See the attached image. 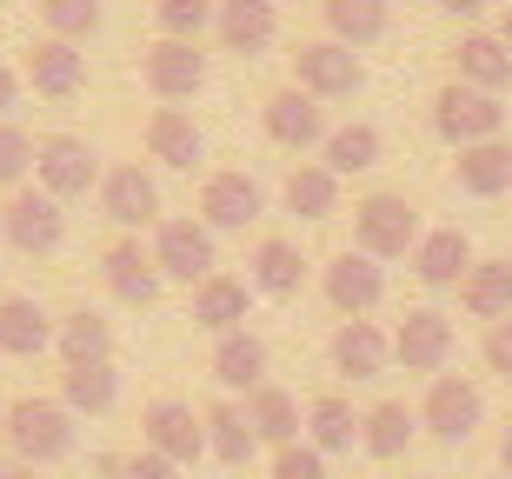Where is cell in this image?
<instances>
[{"label":"cell","mask_w":512,"mask_h":479,"mask_svg":"<svg viewBox=\"0 0 512 479\" xmlns=\"http://www.w3.org/2000/svg\"><path fill=\"white\" fill-rule=\"evenodd\" d=\"M34 187H47L60 207H67V200H80L87 187H100L94 140H80V134H47V140H34Z\"/></svg>","instance_id":"cell-7"},{"label":"cell","mask_w":512,"mask_h":479,"mask_svg":"<svg viewBox=\"0 0 512 479\" xmlns=\"http://www.w3.org/2000/svg\"><path fill=\"white\" fill-rule=\"evenodd\" d=\"M54 313L40 307V300H27V293H7L0 300V353L7 360H40L47 346H54Z\"/></svg>","instance_id":"cell-24"},{"label":"cell","mask_w":512,"mask_h":479,"mask_svg":"<svg viewBox=\"0 0 512 479\" xmlns=\"http://www.w3.org/2000/svg\"><path fill=\"white\" fill-rule=\"evenodd\" d=\"M67 413H87V420H100V413H114L120 406V373L114 360H74V366H60V393H54Z\"/></svg>","instance_id":"cell-22"},{"label":"cell","mask_w":512,"mask_h":479,"mask_svg":"<svg viewBox=\"0 0 512 479\" xmlns=\"http://www.w3.org/2000/svg\"><path fill=\"white\" fill-rule=\"evenodd\" d=\"M0 479H34V460H20L14 446H0Z\"/></svg>","instance_id":"cell-45"},{"label":"cell","mask_w":512,"mask_h":479,"mask_svg":"<svg viewBox=\"0 0 512 479\" xmlns=\"http://www.w3.org/2000/svg\"><path fill=\"white\" fill-rule=\"evenodd\" d=\"M247 280H253V293L293 300V293L306 287V253L293 247V240H280V233H266L260 247H253V260H247Z\"/></svg>","instance_id":"cell-28"},{"label":"cell","mask_w":512,"mask_h":479,"mask_svg":"<svg viewBox=\"0 0 512 479\" xmlns=\"http://www.w3.org/2000/svg\"><path fill=\"white\" fill-rule=\"evenodd\" d=\"M207 453L220 466H247L253 453H260V433H253L247 406H233V400H213L207 406Z\"/></svg>","instance_id":"cell-36"},{"label":"cell","mask_w":512,"mask_h":479,"mask_svg":"<svg viewBox=\"0 0 512 479\" xmlns=\"http://www.w3.org/2000/svg\"><path fill=\"white\" fill-rule=\"evenodd\" d=\"M100 213L120 233L160 227V187H153V173L147 167H107L100 173Z\"/></svg>","instance_id":"cell-17"},{"label":"cell","mask_w":512,"mask_h":479,"mask_svg":"<svg viewBox=\"0 0 512 479\" xmlns=\"http://www.w3.org/2000/svg\"><path fill=\"white\" fill-rule=\"evenodd\" d=\"M207 373L227 393H253V386H266V340L253 333V326H233V333H213V360Z\"/></svg>","instance_id":"cell-21"},{"label":"cell","mask_w":512,"mask_h":479,"mask_svg":"<svg viewBox=\"0 0 512 479\" xmlns=\"http://www.w3.org/2000/svg\"><path fill=\"white\" fill-rule=\"evenodd\" d=\"M320 20H326V40L373 47V40H386V27H393V7H386V0H320Z\"/></svg>","instance_id":"cell-32"},{"label":"cell","mask_w":512,"mask_h":479,"mask_svg":"<svg viewBox=\"0 0 512 479\" xmlns=\"http://www.w3.org/2000/svg\"><path fill=\"white\" fill-rule=\"evenodd\" d=\"M147 87L153 100H167V107H180V100H193L200 87H207V54H200V40H153L147 47Z\"/></svg>","instance_id":"cell-15"},{"label":"cell","mask_w":512,"mask_h":479,"mask_svg":"<svg viewBox=\"0 0 512 479\" xmlns=\"http://www.w3.org/2000/svg\"><path fill=\"white\" fill-rule=\"evenodd\" d=\"M499 466H506V479H512V420H506V433H499Z\"/></svg>","instance_id":"cell-47"},{"label":"cell","mask_w":512,"mask_h":479,"mask_svg":"<svg viewBox=\"0 0 512 479\" xmlns=\"http://www.w3.org/2000/svg\"><path fill=\"white\" fill-rule=\"evenodd\" d=\"M0 440L14 446L20 460H34V466H60L67 453H74V413L60 400H47V393H20L7 413H0Z\"/></svg>","instance_id":"cell-1"},{"label":"cell","mask_w":512,"mask_h":479,"mask_svg":"<svg viewBox=\"0 0 512 479\" xmlns=\"http://www.w3.org/2000/svg\"><path fill=\"white\" fill-rule=\"evenodd\" d=\"M0 240L14 253H60L67 240V213L47 187H14L7 207H0Z\"/></svg>","instance_id":"cell-5"},{"label":"cell","mask_w":512,"mask_h":479,"mask_svg":"<svg viewBox=\"0 0 512 479\" xmlns=\"http://www.w3.org/2000/svg\"><path fill=\"white\" fill-rule=\"evenodd\" d=\"M326 353H333V373H346V380H380L393 366V333H380L373 320H340Z\"/></svg>","instance_id":"cell-18"},{"label":"cell","mask_w":512,"mask_h":479,"mask_svg":"<svg viewBox=\"0 0 512 479\" xmlns=\"http://www.w3.org/2000/svg\"><path fill=\"white\" fill-rule=\"evenodd\" d=\"M293 87H306L313 100H353L366 87L360 47H340V40H300V47H293Z\"/></svg>","instance_id":"cell-6"},{"label":"cell","mask_w":512,"mask_h":479,"mask_svg":"<svg viewBox=\"0 0 512 479\" xmlns=\"http://www.w3.org/2000/svg\"><path fill=\"white\" fill-rule=\"evenodd\" d=\"M453 180L473 193V200H499V193H512V147H506V140H479V147H459Z\"/></svg>","instance_id":"cell-33"},{"label":"cell","mask_w":512,"mask_h":479,"mask_svg":"<svg viewBox=\"0 0 512 479\" xmlns=\"http://www.w3.org/2000/svg\"><path fill=\"white\" fill-rule=\"evenodd\" d=\"M27 173H34V134L14 127V120H0V187L7 193L27 187Z\"/></svg>","instance_id":"cell-40"},{"label":"cell","mask_w":512,"mask_h":479,"mask_svg":"<svg viewBox=\"0 0 512 479\" xmlns=\"http://www.w3.org/2000/svg\"><path fill=\"white\" fill-rule=\"evenodd\" d=\"M419 207L406 200V193H366L360 207H353V247L373 253V260H406V253L419 247Z\"/></svg>","instance_id":"cell-3"},{"label":"cell","mask_w":512,"mask_h":479,"mask_svg":"<svg viewBox=\"0 0 512 479\" xmlns=\"http://www.w3.org/2000/svg\"><path fill=\"white\" fill-rule=\"evenodd\" d=\"M273 479H326V453L313 440L273 446Z\"/></svg>","instance_id":"cell-41"},{"label":"cell","mask_w":512,"mask_h":479,"mask_svg":"<svg viewBox=\"0 0 512 479\" xmlns=\"http://www.w3.org/2000/svg\"><path fill=\"white\" fill-rule=\"evenodd\" d=\"M386 154V140L373 120H346V127H333V134L320 140V167H333L346 180V173H373Z\"/></svg>","instance_id":"cell-34"},{"label":"cell","mask_w":512,"mask_h":479,"mask_svg":"<svg viewBox=\"0 0 512 479\" xmlns=\"http://www.w3.org/2000/svg\"><path fill=\"white\" fill-rule=\"evenodd\" d=\"M247 420H253V433H260V446H293V440H306L300 400H293L286 386H273V380L247 393Z\"/></svg>","instance_id":"cell-29"},{"label":"cell","mask_w":512,"mask_h":479,"mask_svg":"<svg viewBox=\"0 0 512 479\" xmlns=\"http://www.w3.org/2000/svg\"><path fill=\"white\" fill-rule=\"evenodd\" d=\"M14 100H20V74L7 67V60H0V120L14 114Z\"/></svg>","instance_id":"cell-44"},{"label":"cell","mask_w":512,"mask_h":479,"mask_svg":"<svg viewBox=\"0 0 512 479\" xmlns=\"http://www.w3.org/2000/svg\"><path fill=\"white\" fill-rule=\"evenodd\" d=\"M479 360H486V373L512 380V320H493V326H486V340H479Z\"/></svg>","instance_id":"cell-43"},{"label":"cell","mask_w":512,"mask_h":479,"mask_svg":"<svg viewBox=\"0 0 512 479\" xmlns=\"http://www.w3.org/2000/svg\"><path fill=\"white\" fill-rule=\"evenodd\" d=\"M479 420H486L479 380H466V373H433L426 400H419V426H426L433 440H473Z\"/></svg>","instance_id":"cell-9"},{"label":"cell","mask_w":512,"mask_h":479,"mask_svg":"<svg viewBox=\"0 0 512 479\" xmlns=\"http://www.w3.org/2000/svg\"><path fill=\"white\" fill-rule=\"evenodd\" d=\"M253 280H240V273H207L200 287H193V320L207 326V333H233V326L253 320Z\"/></svg>","instance_id":"cell-23"},{"label":"cell","mask_w":512,"mask_h":479,"mask_svg":"<svg viewBox=\"0 0 512 479\" xmlns=\"http://www.w3.org/2000/svg\"><path fill=\"white\" fill-rule=\"evenodd\" d=\"M220 233L193 213V220H160L153 227V267L160 280H180V287H200L207 273H220V247H213Z\"/></svg>","instance_id":"cell-4"},{"label":"cell","mask_w":512,"mask_h":479,"mask_svg":"<svg viewBox=\"0 0 512 479\" xmlns=\"http://www.w3.org/2000/svg\"><path fill=\"white\" fill-rule=\"evenodd\" d=\"M40 20L54 40H87L100 34V0H40Z\"/></svg>","instance_id":"cell-39"},{"label":"cell","mask_w":512,"mask_h":479,"mask_svg":"<svg viewBox=\"0 0 512 479\" xmlns=\"http://www.w3.org/2000/svg\"><path fill=\"white\" fill-rule=\"evenodd\" d=\"M213 14H220V0H153V20H160V34H167V40L213 34Z\"/></svg>","instance_id":"cell-38"},{"label":"cell","mask_w":512,"mask_h":479,"mask_svg":"<svg viewBox=\"0 0 512 479\" xmlns=\"http://www.w3.org/2000/svg\"><path fill=\"white\" fill-rule=\"evenodd\" d=\"M306 440L320 446V453H353V440H360L353 400H346V393H320V400L306 406Z\"/></svg>","instance_id":"cell-37"},{"label":"cell","mask_w":512,"mask_h":479,"mask_svg":"<svg viewBox=\"0 0 512 479\" xmlns=\"http://www.w3.org/2000/svg\"><path fill=\"white\" fill-rule=\"evenodd\" d=\"M453 353H459V333H453V320H446L439 307H406V313H399L393 360L406 366V373H446Z\"/></svg>","instance_id":"cell-11"},{"label":"cell","mask_w":512,"mask_h":479,"mask_svg":"<svg viewBox=\"0 0 512 479\" xmlns=\"http://www.w3.org/2000/svg\"><path fill=\"white\" fill-rule=\"evenodd\" d=\"M140 446L167 453L173 466H193L207 453V413H193V400L160 393V400H147V413H140Z\"/></svg>","instance_id":"cell-10"},{"label":"cell","mask_w":512,"mask_h":479,"mask_svg":"<svg viewBox=\"0 0 512 479\" xmlns=\"http://www.w3.org/2000/svg\"><path fill=\"white\" fill-rule=\"evenodd\" d=\"M406 260H413V280H419V287L439 293V287H459L479 253H473V240H466L459 227H433V233H419V247L406 253Z\"/></svg>","instance_id":"cell-19"},{"label":"cell","mask_w":512,"mask_h":479,"mask_svg":"<svg viewBox=\"0 0 512 479\" xmlns=\"http://www.w3.org/2000/svg\"><path fill=\"white\" fill-rule=\"evenodd\" d=\"M0 413H7V406H0Z\"/></svg>","instance_id":"cell-49"},{"label":"cell","mask_w":512,"mask_h":479,"mask_svg":"<svg viewBox=\"0 0 512 479\" xmlns=\"http://www.w3.org/2000/svg\"><path fill=\"white\" fill-rule=\"evenodd\" d=\"M280 193H286V213H300V220H333L340 213V173L320 167V160H300Z\"/></svg>","instance_id":"cell-35"},{"label":"cell","mask_w":512,"mask_h":479,"mask_svg":"<svg viewBox=\"0 0 512 479\" xmlns=\"http://www.w3.org/2000/svg\"><path fill=\"white\" fill-rule=\"evenodd\" d=\"M459 307L473 320H512V260H473L459 280Z\"/></svg>","instance_id":"cell-30"},{"label":"cell","mask_w":512,"mask_h":479,"mask_svg":"<svg viewBox=\"0 0 512 479\" xmlns=\"http://www.w3.org/2000/svg\"><path fill=\"white\" fill-rule=\"evenodd\" d=\"M147 160H160V167H173V173H193L207 160V134L193 127V114L160 107V114L147 120Z\"/></svg>","instance_id":"cell-25"},{"label":"cell","mask_w":512,"mask_h":479,"mask_svg":"<svg viewBox=\"0 0 512 479\" xmlns=\"http://www.w3.org/2000/svg\"><path fill=\"white\" fill-rule=\"evenodd\" d=\"M54 353H60V366H74V360H114V320H107L100 307L60 313V326H54Z\"/></svg>","instance_id":"cell-31"},{"label":"cell","mask_w":512,"mask_h":479,"mask_svg":"<svg viewBox=\"0 0 512 479\" xmlns=\"http://www.w3.org/2000/svg\"><path fill=\"white\" fill-rule=\"evenodd\" d=\"M20 80H27L34 94H47V100H74L80 87H87V54H80V40L40 34L34 47H27V60H20Z\"/></svg>","instance_id":"cell-16"},{"label":"cell","mask_w":512,"mask_h":479,"mask_svg":"<svg viewBox=\"0 0 512 479\" xmlns=\"http://www.w3.org/2000/svg\"><path fill=\"white\" fill-rule=\"evenodd\" d=\"M499 40H506V47H512V7H506V14H499Z\"/></svg>","instance_id":"cell-48"},{"label":"cell","mask_w":512,"mask_h":479,"mask_svg":"<svg viewBox=\"0 0 512 479\" xmlns=\"http://www.w3.org/2000/svg\"><path fill=\"white\" fill-rule=\"evenodd\" d=\"M260 127L286 154H306V147H320V140L333 134V127H326V100H313L306 87H273V94L260 100Z\"/></svg>","instance_id":"cell-12"},{"label":"cell","mask_w":512,"mask_h":479,"mask_svg":"<svg viewBox=\"0 0 512 479\" xmlns=\"http://www.w3.org/2000/svg\"><path fill=\"white\" fill-rule=\"evenodd\" d=\"M419 440V406L406 400H380L360 413V446L366 460H406V446Z\"/></svg>","instance_id":"cell-26"},{"label":"cell","mask_w":512,"mask_h":479,"mask_svg":"<svg viewBox=\"0 0 512 479\" xmlns=\"http://www.w3.org/2000/svg\"><path fill=\"white\" fill-rule=\"evenodd\" d=\"M187 466H173L167 453H153V446H140V453H120V479H180Z\"/></svg>","instance_id":"cell-42"},{"label":"cell","mask_w":512,"mask_h":479,"mask_svg":"<svg viewBox=\"0 0 512 479\" xmlns=\"http://www.w3.org/2000/svg\"><path fill=\"white\" fill-rule=\"evenodd\" d=\"M320 293H326V307L340 313V320H366V313L386 300V267L373 260V253L346 247V253H333V260L320 267Z\"/></svg>","instance_id":"cell-8"},{"label":"cell","mask_w":512,"mask_h":479,"mask_svg":"<svg viewBox=\"0 0 512 479\" xmlns=\"http://www.w3.org/2000/svg\"><path fill=\"white\" fill-rule=\"evenodd\" d=\"M433 134L446 140V147H479V140H499L506 134V107H499V94H486V87H466V80H446L433 94Z\"/></svg>","instance_id":"cell-2"},{"label":"cell","mask_w":512,"mask_h":479,"mask_svg":"<svg viewBox=\"0 0 512 479\" xmlns=\"http://www.w3.org/2000/svg\"><path fill=\"white\" fill-rule=\"evenodd\" d=\"M100 280H107V293H114L120 307H140L147 313L153 300H160V267H153V247H140L133 233H120V240H107V253H100Z\"/></svg>","instance_id":"cell-13"},{"label":"cell","mask_w":512,"mask_h":479,"mask_svg":"<svg viewBox=\"0 0 512 479\" xmlns=\"http://www.w3.org/2000/svg\"><path fill=\"white\" fill-rule=\"evenodd\" d=\"M213 34H220L227 54H266V47L280 40V7H273V0H220Z\"/></svg>","instance_id":"cell-20"},{"label":"cell","mask_w":512,"mask_h":479,"mask_svg":"<svg viewBox=\"0 0 512 479\" xmlns=\"http://www.w3.org/2000/svg\"><path fill=\"white\" fill-rule=\"evenodd\" d=\"M260 213H266V193H260L253 173H240V167L207 173V187H200V220H207L213 233H247Z\"/></svg>","instance_id":"cell-14"},{"label":"cell","mask_w":512,"mask_h":479,"mask_svg":"<svg viewBox=\"0 0 512 479\" xmlns=\"http://www.w3.org/2000/svg\"><path fill=\"white\" fill-rule=\"evenodd\" d=\"M453 67L459 74L453 80H466V87H486V94H506L512 87V47L499 34H459V47H453Z\"/></svg>","instance_id":"cell-27"},{"label":"cell","mask_w":512,"mask_h":479,"mask_svg":"<svg viewBox=\"0 0 512 479\" xmlns=\"http://www.w3.org/2000/svg\"><path fill=\"white\" fill-rule=\"evenodd\" d=\"M439 7H446V14H459V20H473V14H486L493 0H439Z\"/></svg>","instance_id":"cell-46"}]
</instances>
